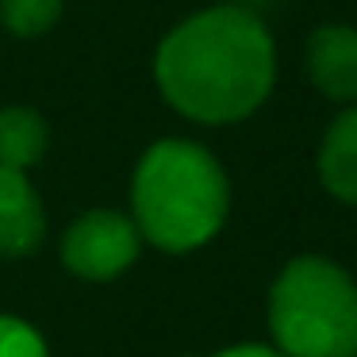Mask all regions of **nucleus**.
I'll return each mask as SVG.
<instances>
[{
  "instance_id": "nucleus-1",
  "label": "nucleus",
  "mask_w": 357,
  "mask_h": 357,
  "mask_svg": "<svg viewBox=\"0 0 357 357\" xmlns=\"http://www.w3.org/2000/svg\"><path fill=\"white\" fill-rule=\"evenodd\" d=\"M154 85L177 116L204 127L250 119L277 85V43L242 4H215L181 20L154 50Z\"/></svg>"
},
{
  "instance_id": "nucleus-2",
  "label": "nucleus",
  "mask_w": 357,
  "mask_h": 357,
  "mask_svg": "<svg viewBox=\"0 0 357 357\" xmlns=\"http://www.w3.org/2000/svg\"><path fill=\"white\" fill-rule=\"evenodd\" d=\"M231 181L219 158L192 139H158L131 177V219L142 242L165 254L200 250L223 231Z\"/></svg>"
},
{
  "instance_id": "nucleus-3",
  "label": "nucleus",
  "mask_w": 357,
  "mask_h": 357,
  "mask_svg": "<svg viewBox=\"0 0 357 357\" xmlns=\"http://www.w3.org/2000/svg\"><path fill=\"white\" fill-rule=\"evenodd\" d=\"M269 331L284 357H357V280L331 257H292L269 288Z\"/></svg>"
},
{
  "instance_id": "nucleus-4",
  "label": "nucleus",
  "mask_w": 357,
  "mask_h": 357,
  "mask_svg": "<svg viewBox=\"0 0 357 357\" xmlns=\"http://www.w3.org/2000/svg\"><path fill=\"white\" fill-rule=\"evenodd\" d=\"M142 234L127 211L93 208L62 234V265L81 280H112L139 261Z\"/></svg>"
},
{
  "instance_id": "nucleus-5",
  "label": "nucleus",
  "mask_w": 357,
  "mask_h": 357,
  "mask_svg": "<svg viewBox=\"0 0 357 357\" xmlns=\"http://www.w3.org/2000/svg\"><path fill=\"white\" fill-rule=\"evenodd\" d=\"M303 73L323 100L357 104V27L354 24H319L303 47Z\"/></svg>"
},
{
  "instance_id": "nucleus-6",
  "label": "nucleus",
  "mask_w": 357,
  "mask_h": 357,
  "mask_svg": "<svg viewBox=\"0 0 357 357\" xmlns=\"http://www.w3.org/2000/svg\"><path fill=\"white\" fill-rule=\"evenodd\" d=\"M47 238V211L24 169L0 165V257H27Z\"/></svg>"
},
{
  "instance_id": "nucleus-7",
  "label": "nucleus",
  "mask_w": 357,
  "mask_h": 357,
  "mask_svg": "<svg viewBox=\"0 0 357 357\" xmlns=\"http://www.w3.org/2000/svg\"><path fill=\"white\" fill-rule=\"evenodd\" d=\"M319 181L334 200L357 208V104H346L326 123L319 142Z\"/></svg>"
},
{
  "instance_id": "nucleus-8",
  "label": "nucleus",
  "mask_w": 357,
  "mask_h": 357,
  "mask_svg": "<svg viewBox=\"0 0 357 357\" xmlns=\"http://www.w3.org/2000/svg\"><path fill=\"white\" fill-rule=\"evenodd\" d=\"M50 146V127L35 108L12 104L0 108V165L8 169H31Z\"/></svg>"
},
{
  "instance_id": "nucleus-9",
  "label": "nucleus",
  "mask_w": 357,
  "mask_h": 357,
  "mask_svg": "<svg viewBox=\"0 0 357 357\" xmlns=\"http://www.w3.org/2000/svg\"><path fill=\"white\" fill-rule=\"evenodd\" d=\"M66 0H0V24L16 39H43L62 20Z\"/></svg>"
},
{
  "instance_id": "nucleus-10",
  "label": "nucleus",
  "mask_w": 357,
  "mask_h": 357,
  "mask_svg": "<svg viewBox=\"0 0 357 357\" xmlns=\"http://www.w3.org/2000/svg\"><path fill=\"white\" fill-rule=\"evenodd\" d=\"M0 357H50V349L27 319L0 315Z\"/></svg>"
},
{
  "instance_id": "nucleus-11",
  "label": "nucleus",
  "mask_w": 357,
  "mask_h": 357,
  "mask_svg": "<svg viewBox=\"0 0 357 357\" xmlns=\"http://www.w3.org/2000/svg\"><path fill=\"white\" fill-rule=\"evenodd\" d=\"M215 357H284L277 346H261V342H242V346H231V349H219Z\"/></svg>"
}]
</instances>
